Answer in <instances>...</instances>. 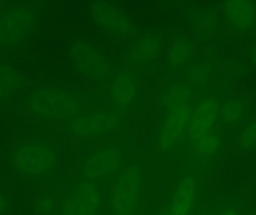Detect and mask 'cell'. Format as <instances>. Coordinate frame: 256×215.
<instances>
[{
    "mask_svg": "<svg viewBox=\"0 0 256 215\" xmlns=\"http://www.w3.org/2000/svg\"><path fill=\"white\" fill-rule=\"evenodd\" d=\"M27 105L30 111L40 118L67 121L76 116L80 106L76 96L50 87H42L33 91Z\"/></svg>",
    "mask_w": 256,
    "mask_h": 215,
    "instance_id": "1",
    "label": "cell"
},
{
    "mask_svg": "<svg viewBox=\"0 0 256 215\" xmlns=\"http://www.w3.org/2000/svg\"><path fill=\"white\" fill-rule=\"evenodd\" d=\"M14 169L27 178L42 179L50 174L56 164V153L49 144L31 141L18 145L10 156Z\"/></svg>",
    "mask_w": 256,
    "mask_h": 215,
    "instance_id": "2",
    "label": "cell"
},
{
    "mask_svg": "<svg viewBox=\"0 0 256 215\" xmlns=\"http://www.w3.org/2000/svg\"><path fill=\"white\" fill-rule=\"evenodd\" d=\"M142 191L141 170L136 165L123 169L112 190L111 207L115 215H134Z\"/></svg>",
    "mask_w": 256,
    "mask_h": 215,
    "instance_id": "3",
    "label": "cell"
},
{
    "mask_svg": "<svg viewBox=\"0 0 256 215\" xmlns=\"http://www.w3.org/2000/svg\"><path fill=\"white\" fill-rule=\"evenodd\" d=\"M102 204V192L93 182L76 186L60 201H57V215H98Z\"/></svg>",
    "mask_w": 256,
    "mask_h": 215,
    "instance_id": "4",
    "label": "cell"
},
{
    "mask_svg": "<svg viewBox=\"0 0 256 215\" xmlns=\"http://www.w3.org/2000/svg\"><path fill=\"white\" fill-rule=\"evenodd\" d=\"M34 12L26 7L12 9L0 16V43L13 46L22 42L32 30Z\"/></svg>",
    "mask_w": 256,
    "mask_h": 215,
    "instance_id": "5",
    "label": "cell"
},
{
    "mask_svg": "<svg viewBox=\"0 0 256 215\" xmlns=\"http://www.w3.org/2000/svg\"><path fill=\"white\" fill-rule=\"evenodd\" d=\"M118 119L115 113L93 111L75 116L68 120L66 125L75 136L88 138L109 133L118 125Z\"/></svg>",
    "mask_w": 256,
    "mask_h": 215,
    "instance_id": "6",
    "label": "cell"
},
{
    "mask_svg": "<svg viewBox=\"0 0 256 215\" xmlns=\"http://www.w3.org/2000/svg\"><path fill=\"white\" fill-rule=\"evenodd\" d=\"M170 114L164 122L159 137L160 147L168 150L179 142L189 126L191 113L188 103L168 107Z\"/></svg>",
    "mask_w": 256,
    "mask_h": 215,
    "instance_id": "7",
    "label": "cell"
},
{
    "mask_svg": "<svg viewBox=\"0 0 256 215\" xmlns=\"http://www.w3.org/2000/svg\"><path fill=\"white\" fill-rule=\"evenodd\" d=\"M75 62L82 73L96 80H104L110 73L106 60L96 48L84 42L74 46Z\"/></svg>",
    "mask_w": 256,
    "mask_h": 215,
    "instance_id": "8",
    "label": "cell"
},
{
    "mask_svg": "<svg viewBox=\"0 0 256 215\" xmlns=\"http://www.w3.org/2000/svg\"><path fill=\"white\" fill-rule=\"evenodd\" d=\"M122 162V153L116 147H108L93 155L86 163L84 176L86 181L96 183L110 177Z\"/></svg>",
    "mask_w": 256,
    "mask_h": 215,
    "instance_id": "9",
    "label": "cell"
},
{
    "mask_svg": "<svg viewBox=\"0 0 256 215\" xmlns=\"http://www.w3.org/2000/svg\"><path fill=\"white\" fill-rule=\"evenodd\" d=\"M219 113V103L213 98L206 99L196 108L188 126V134L192 144L212 132Z\"/></svg>",
    "mask_w": 256,
    "mask_h": 215,
    "instance_id": "10",
    "label": "cell"
},
{
    "mask_svg": "<svg viewBox=\"0 0 256 215\" xmlns=\"http://www.w3.org/2000/svg\"><path fill=\"white\" fill-rule=\"evenodd\" d=\"M224 14L227 26L238 33H244L254 27L256 22V5L249 0L226 1Z\"/></svg>",
    "mask_w": 256,
    "mask_h": 215,
    "instance_id": "11",
    "label": "cell"
},
{
    "mask_svg": "<svg viewBox=\"0 0 256 215\" xmlns=\"http://www.w3.org/2000/svg\"><path fill=\"white\" fill-rule=\"evenodd\" d=\"M92 15L96 23L108 31L126 34L131 31L127 16L116 6L106 1H96L91 7Z\"/></svg>",
    "mask_w": 256,
    "mask_h": 215,
    "instance_id": "12",
    "label": "cell"
},
{
    "mask_svg": "<svg viewBox=\"0 0 256 215\" xmlns=\"http://www.w3.org/2000/svg\"><path fill=\"white\" fill-rule=\"evenodd\" d=\"M197 187L195 180L185 177L176 186L168 210L172 215H191L196 201Z\"/></svg>",
    "mask_w": 256,
    "mask_h": 215,
    "instance_id": "13",
    "label": "cell"
},
{
    "mask_svg": "<svg viewBox=\"0 0 256 215\" xmlns=\"http://www.w3.org/2000/svg\"><path fill=\"white\" fill-rule=\"evenodd\" d=\"M135 91V79L130 72L123 70L112 81L111 96L118 107H128L134 100Z\"/></svg>",
    "mask_w": 256,
    "mask_h": 215,
    "instance_id": "14",
    "label": "cell"
},
{
    "mask_svg": "<svg viewBox=\"0 0 256 215\" xmlns=\"http://www.w3.org/2000/svg\"><path fill=\"white\" fill-rule=\"evenodd\" d=\"M248 106L240 99H233L222 106L219 114L226 126H234L242 123L246 118Z\"/></svg>",
    "mask_w": 256,
    "mask_h": 215,
    "instance_id": "15",
    "label": "cell"
},
{
    "mask_svg": "<svg viewBox=\"0 0 256 215\" xmlns=\"http://www.w3.org/2000/svg\"><path fill=\"white\" fill-rule=\"evenodd\" d=\"M22 81L8 65L0 63V100L7 98L21 88Z\"/></svg>",
    "mask_w": 256,
    "mask_h": 215,
    "instance_id": "16",
    "label": "cell"
},
{
    "mask_svg": "<svg viewBox=\"0 0 256 215\" xmlns=\"http://www.w3.org/2000/svg\"><path fill=\"white\" fill-rule=\"evenodd\" d=\"M159 49L160 41L158 38L147 36L137 42L131 52V55L136 61H147L156 55Z\"/></svg>",
    "mask_w": 256,
    "mask_h": 215,
    "instance_id": "17",
    "label": "cell"
},
{
    "mask_svg": "<svg viewBox=\"0 0 256 215\" xmlns=\"http://www.w3.org/2000/svg\"><path fill=\"white\" fill-rule=\"evenodd\" d=\"M220 144V135L216 132H212L196 142L194 147L200 156L208 157L214 154L215 152L219 149Z\"/></svg>",
    "mask_w": 256,
    "mask_h": 215,
    "instance_id": "18",
    "label": "cell"
},
{
    "mask_svg": "<svg viewBox=\"0 0 256 215\" xmlns=\"http://www.w3.org/2000/svg\"><path fill=\"white\" fill-rule=\"evenodd\" d=\"M239 150L250 151L256 147V117L250 121L238 137L236 142Z\"/></svg>",
    "mask_w": 256,
    "mask_h": 215,
    "instance_id": "19",
    "label": "cell"
},
{
    "mask_svg": "<svg viewBox=\"0 0 256 215\" xmlns=\"http://www.w3.org/2000/svg\"><path fill=\"white\" fill-rule=\"evenodd\" d=\"M191 53V46L188 41L180 40L172 46L170 52V61L172 66L183 64Z\"/></svg>",
    "mask_w": 256,
    "mask_h": 215,
    "instance_id": "20",
    "label": "cell"
},
{
    "mask_svg": "<svg viewBox=\"0 0 256 215\" xmlns=\"http://www.w3.org/2000/svg\"><path fill=\"white\" fill-rule=\"evenodd\" d=\"M57 201L51 195H45L36 204V211L39 215H54L56 212Z\"/></svg>",
    "mask_w": 256,
    "mask_h": 215,
    "instance_id": "21",
    "label": "cell"
},
{
    "mask_svg": "<svg viewBox=\"0 0 256 215\" xmlns=\"http://www.w3.org/2000/svg\"><path fill=\"white\" fill-rule=\"evenodd\" d=\"M9 207L8 198L0 192V215H4Z\"/></svg>",
    "mask_w": 256,
    "mask_h": 215,
    "instance_id": "22",
    "label": "cell"
},
{
    "mask_svg": "<svg viewBox=\"0 0 256 215\" xmlns=\"http://www.w3.org/2000/svg\"><path fill=\"white\" fill-rule=\"evenodd\" d=\"M218 215H240L238 210L234 208L226 209Z\"/></svg>",
    "mask_w": 256,
    "mask_h": 215,
    "instance_id": "23",
    "label": "cell"
},
{
    "mask_svg": "<svg viewBox=\"0 0 256 215\" xmlns=\"http://www.w3.org/2000/svg\"><path fill=\"white\" fill-rule=\"evenodd\" d=\"M251 60H252V64L256 67V44L252 47L251 51Z\"/></svg>",
    "mask_w": 256,
    "mask_h": 215,
    "instance_id": "24",
    "label": "cell"
},
{
    "mask_svg": "<svg viewBox=\"0 0 256 215\" xmlns=\"http://www.w3.org/2000/svg\"><path fill=\"white\" fill-rule=\"evenodd\" d=\"M158 215H172L171 214V213H170V211H168V209H166V210H164V211L161 212L160 214H158Z\"/></svg>",
    "mask_w": 256,
    "mask_h": 215,
    "instance_id": "25",
    "label": "cell"
},
{
    "mask_svg": "<svg viewBox=\"0 0 256 215\" xmlns=\"http://www.w3.org/2000/svg\"><path fill=\"white\" fill-rule=\"evenodd\" d=\"M198 215H210V214H208V213H202V214H200Z\"/></svg>",
    "mask_w": 256,
    "mask_h": 215,
    "instance_id": "26",
    "label": "cell"
},
{
    "mask_svg": "<svg viewBox=\"0 0 256 215\" xmlns=\"http://www.w3.org/2000/svg\"><path fill=\"white\" fill-rule=\"evenodd\" d=\"M2 5H1V1H0V8H1Z\"/></svg>",
    "mask_w": 256,
    "mask_h": 215,
    "instance_id": "27",
    "label": "cell"
}]
</instances>
